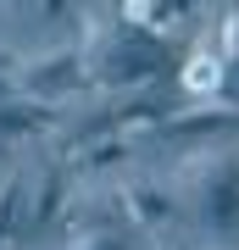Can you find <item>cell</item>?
Masks as SVG:
<instances>
[{
    "mask_svg": "<svg viewBox=\"0 0 239 250\" xmlns=\"http://www.w3.org/2000/svg\"><path fill=\"white\" fill-rule=\"evenodd\" d=\"M195 217H200V228H206L212 245H222V250L234 245V156L228 150L200 172V184H195Z\"/></svg>",
    "mask_w": 239,
    "mask_h": 250,
    "instance_id": "3957f363",
    "label": "cell"
},
{
    "mask_svg": "<svg viewBox=\"0 0 239 250\" xmlns=\"http://www.w3.org/2000/svg\"><path fill=\"white\" fill-rule=\"evenodd\" d=\"M117 206H123L128 228H139V233H167L178 223V195L167 184H156V178L123 172V178H117Z\"/></svg>",
    "mask_w": 239,
    "mask_h": 250,
    "instance_id": "277c9868",
    "label": "cell"
},
{
    "mask_svg": "<svg viewBox=\"0 0 239 250\" xmlns=\"http://www.w3.org/2000/svg\"><path fill=\"white\" fill-rule=\"evenodd\" d=\"M111 17H117V28H145L151 34V0H111Z\"/></svg>",
    "mask_w": 239,
    "mask_h": 250,
    "instance_id": "8fae6325",
    "label": "cell"
},
{
    "mask_svg": "<svg viewBox=\"0 0 239 250\" xmlns=\"http://www.w3.org/2000/svg\"><path fill=\"white\" fill-rule=\"evenodd\" d=\"M22 228H28V178L6 172V184H0V245H11Z\"/></svg>",
    "mask_w": 239,
    "mask_h": 250,
    "instance_id": "9c48e42d",
    "label": "cell"
},
{
    "mask_svg": "<svg viewBox=\"0 0 239 250\" xmlns=\"http://www.w3.org/2000/svg\"><path fill=\"white\" fill-rule=\"evenodd\" d=\"M6 167H11V145L0 139V172H6Z\"/></svg>",
    "mask_w": 239,
    "mask_h": 250,
    "instance_id": "7c38bea8",
    "label": "cell"
},
{
    "mask_svg": "<svg viewBox=\"0 0 239 250\" xmlns=\"http://www.w3.org/2000/svg\"><path fill=\"white\" fill-rule=\"evenodd\" d=\"M6 6H11V11H22V6H28V0H6Z\"/></svg>",
    "mask_w": 239,
    "mask_h": 250,
    "instance_id": "5bb4252c",
    "label": "cell"
},
{
    "mask_svg": "<svg viewBox=\"0 0 239 250\" xmlns=\"http://www.w3.org/2000/svg\"><path fill=\"white\" fill-rule=\"evenodd\" d=\"M56 123H62V111H56V106H44V100H34V95H17V89H6V95H0V139H6V145L44 139Z\"/></svg>",
    "mask_w": 239,
    "mask_h": 250,
    "instance_id": "5b68a950",
    "label": "cell"
},
{
    "mask_svg": "<svg viewBox=\"0 0 239 250\" xmlns=\"http://www.w3.org/2000/svg\"><path fill=\"white\" fill-rule=\"evenodd\" d=\"M161 72V39L145 28H123L117 39H100L89 50V89L100 95H128V89H151Z\"/></svg>",
    "mask_w": 239,
    "mask_h": 250,
    "instance_id": "6da1fadb",
    "label": "cell"
},
{
    "mask_svg": "<svg viewBox=\"0 0 239 250\" xmlns=\"http://www.w3.org/2000/svg\"><path fill=\"white\" fill-rule=\"evenodd\" d=\"M195 11H200V0H151V34H156V39L178 34Z\"/></svg>",
    "mask_w": 239,
    "mask_h": 250,
    "instance_id": "30bf717a",
    "label": "cell"
},
{
    "mask_svg": "<svg viewBox=\"0 0 239 250\" xmlns=\"http://www.w3.org/2000/svg\"><path fill=\"white\" fill-rule=\"evenodd\" d=\"M72 172L67 167H50L44 172V184H39V195H28V228H56L62 223V211H67V200H72Z\"/></svg>",
    "mask_w": 239,
    "mask_h": 250,
    "instance_id": "8992f818",
    "label": "cell"
},
{
    "mask_svg": "<svg viewBox=\"0 0 239 250\" xmlns=\"http://www.w3.org/2000/svg\"><path fill=\"white\" fill-rule=\"evenodd\" d=\"M6 72H17V67H11V56H0V78H6Z\"/></svg>",
    "mask_w": 239,
    "mask_h": 250,
    "instance_id": "4fadbf2b",
    "label": "cell"
},
{
    "mask_svg": "<svg viewBox=\"0 0 239 250\" xmlns=\"http://www.w3.org/2000/svg\"><path fill=\"white\" fill-rule=\"evenodd\" d=\"M133 161V139L128 134H95L78 150V172H89V178H111V172H123Z\"/></svg>",
    "mask_w": 239,
    "mask_h": 250,
    "instance_id": "52a82bcc",
    "label": "cell"
},
{
    "mask_svg": "<svg viewBox=\"0 0 239 250\" xmlns=\"http://www.w3.org/2000/svg\"><path fill=\"white\" fill-rule=\"evenodd\" d=\"M228 67H234V62H222L217 50H195V56L184 62V72H178V89H184V95H195V100H212Z\"/></svg>",
    "mask_w": 239,
    "mask_h": 250,
    "instance_id": "ba28073f",
    "label": "cell"
},
{
    "mask_svg": "<svg viewBox=\"0 0 239 250\" xmlns=\"http://www.w3.org/2000/svg\"><path fill=\"white\" fill-rule=\"evenodd\" d=\"M11 89L34 95V100H44V106H62V100H72V95H89V50L56 45L50 56L17 67V83H11Z\"/></svg>",
    "mask_w": 239,
    "mask_h": 250,
    "instance_id": "7a4b0ae2",
    "label": "cell"
}]
</instances>
